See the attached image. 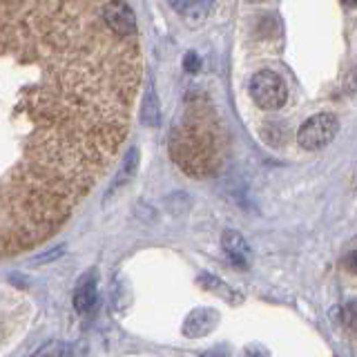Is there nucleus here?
Segmentation results:
<instances>
[{"label":"nucleus","instance_id":"9","mask_svg":"<svg viewBox=\"0 0 357 357\" xmlns=\"http://www.w3.org/2000/svg\"><path fill=\"white\" fill-rule=\"evenodd\" d=\"M172 7L190 20H204L208 14V0H172Z\"/></svg>","mask_w":357,"mask_h":357},{"label":"nucleus","instance_id":"5","mask_svg":"<svg viewBox=\"0 0 357 357\" xmlns=\"http://www.w3.org/2000/svg\"><path fill=\"white\" fill-rule=\"evenodd\" d=\"M98 304V288H96V275L94 273H87L78 279V286L74 290V308L78 312H92Z\"/></svg>","mask_w":357,"mask_h":357},{"label":"nucleus","instance_id":"6","mask_svg":"<svg viewBox=\"0 0 357 357\" xmlns=\"http://www.w3.org/2000/svg\"><path fill=\"white\" fill-rule=\"evenodd\" d=\"M221 245H223V250H226V255L230 257L232 264H237L241 268H248L252 252H250V245L245 243V239L241 237L237 230H226V232H223Z\"/></svg>","mask_w":357,"mask_h":357},{"label":"nucleus","instance_id":"14","mask_svg":"<svg viewBox=\"0 0 357 357\" xmlns=\"http://www.w3.org/2000/svg\"><path fill=\"white\" fill-rule=\"evenodd\" d=\"M344 3L349 5V7H355V3H357V0H344Z\"/></svg>","mask_w":357,"mask_h":357},{"label":"nucleus","instance_id":"11","mask_svg":"<svg viewBox=\"0 0 357 357\" xmlns=\"http://www.w3.org/2000/svg\"><path fill=\"white\" fill-rule=\"evenodd\" d=\"M199 67H201V61H199V56L195 52H188L185 54V59H183V70L188 74H197L199 72Z\"/></svg>","mask_w":357,"mask_h":357},{"label":"nucleus","instance_id":"1","mask_svg":"<svg viewBox=\"0 0 357 357\" xmlns=\"http://www.w3.org/2000/svg\"><path fill=\"white\" fill-rule=\"evenodd\" d=\"M250 94L255 98V103L261 109H279V107H284V103L288 100V87L279 74L264 70L252 76Z\"/></svg>","mask_w":357,"mask_h":357},{"label":"nucleus","instance_id":"15","mask_svg":"<svg viewBox=\"0 0 357 357\" xmlns=\"http://www.w3.org/2000/svg\"><path fill=\"white\" fill-rule=\"evenodd\" d=\"M250 3H264V0H250Z\"/></svg>","mask_w":357,"mask_h":357},{"label":"nucleus","instance_id":"13","mask_svg":"<svg viewBox=\"0 0 357 357\" xmlns=\"http://www.w3.org/2000/svg\"><path fill=\"white\" fill-rule=\"evenodd\" d=\"M346 266H349V273H355V252H349V257H346Z\"/></svg>","mask_w":357,"mask_h":357},{"label":"nucleus","instance_id":"4","mask_svg":"<svg viewBox=\"0 0 357 357\" xmlns=\"http://www.w3.org/2000/svg\"><path fill=\"white\" fill-rule=\"evenodd\" d=\"M219 321V312L212 308H197L185 317L183 333L188 337H204L210 331H215Z\"/></svg>","mask_w":357,"mask_h":357},{"label":"nucleus","instance_id":"8","mask_svg":"<svg viewBox=\"0 0 357 357\" xmlns=\"http://www.w3.org/2000/svg\"><path fill=\"white\" fill-rule=\"evenodd\" d=\"M141 121L145 123L148 128H159V121H161V105H159V98H156L154 89L150 87L145 92V100H143V109H141Z\"/></svg>","mask_w":357,"mask_h":357},{"label":"nucleus","instance_id":"3","mask_svg":"<svg viewBox=\"0 0 357 357\" xmlns=\"http://www.w3.org/2000/svg\"><path fill=\"white\" fill-rule=\"evenodd\" d=\"M103 20L112 33L116 36L128 38L137 31V18H134V11L128 3L123 0H112V3L103 5Z\"/></svg>","mask_w":357,"mask_h":357},{"label":"nucleus","instance_id":"2","mask_svg":"<svg viewBox=\"0 0 357 357\" xmlns=\"http://www.w3.org/2000/svg\"><path fill=\"white\" fill-rule=\"evenodd\" d=\"M340 130V121L335 114H315L310 116L304 126L297 130V143L304 150H321L335 139V134Z\"/></svg>","mask_w":357,"mask_h":357},{"label":"nucleus","instance_id":"10","mask_svg":"<svg viewBox=\"0 0 357 357\" xmlns=\"http://www.w3.org/2000/svg\"><path fill=\"white\" fill-rule=\"evenodd\" d=\"M342 319H344V324H346V326H349L351 331L355 328V324H357V306H355V301H349V304L344 306Z\"/></svg>","mask_w":357,"mask_h":357},{"label":"nucleus","instance_id":"7","mask_svg":"<svg viewBox=\"0 0 357 357\" xmlns=\"http://www.w3.org/2000/svg\"><path fill=\"white\" fill-rule=\"evenodd\" d=\"M137 167H139V150H137V148H130V152H128V156H126V161H123L119 174L114 176V183H112L107 197H109L112 192H116V190H119L121 185H126V183L130 181V178L134 176V172H137Z\"/></svg>","mask_w":357,"mask_h":357},{"label":"nucleus","instance_id":"12","mask_svg":"<svg viewBox=\"0 0 357 357\" xmlns=\"http://www.w3.org/2000/svg\"><path fill=\"white\" fill-rule=\"evenodd\" d=\"M74 349H67V346H61V344H52L47 349H40L38 355H72Z\"/></svg>","mask_w":357,"mask_h":357}]
</instances>
